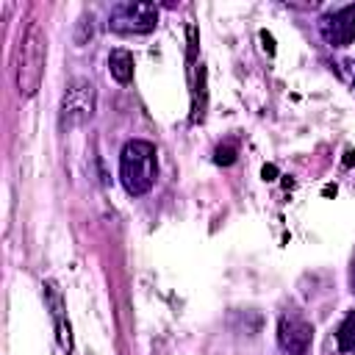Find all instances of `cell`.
<instances>
[{"mask_svg":"<svg viewBox=\"0 0 355 355\" xmlns=\"http://www.w3.org/2000/svg\"><path fill=\"white\" fill-rule=\"evenodd\" d=\"M158 178V153L155 144L133 139L119 153V180L130 197H141L153 189Z\"/></svg>","mask_w":355,"mask_h":355,"instance_id":"6da1fadb","label":"cell"},{"mask_svg":"<svg viewBox=\"0 0 355 355\" xmlns=\"http://www.w3.org/2000/svg\"><path fill=\"white\" fill-rule=\"evenodd\" d=\"M44 58H47V36L39 22H31L19 39L17 50V89L25 97H33L42 86L44 75Z\"/></svg>","mask_w":355,"mask_h":355,"instance_id":"7a4b0ae2","label":"cell"},{"mask_svg":"<svg viewBox=\"0 0 355 355\" xmlns=\"http://www.w3.org/2000/svg\"><path fill=\"white\" fill-rule=\"evenodd\" d=\"M158 25V6L147 0H125L111 8L108 28L114 33L130 36V33H150Z\"/></svg>","mask_w":355,"mask_h":355,"instance_id":"3957f363","label":"cell"},{"mask_svg":"<svg viewBox=\"0 0 355 355\" xmlns=\"http://www.w3.org/2000/svg\"><path fill=\"white\" fill-rule=\"evenodd\" d=\"M94 105H97V92L86 78H75L64 97H61V125L64 128H75L83 125L86 119L94 116Z\"/></svg>","mask_w":355,"mask_h":355,"instance_id":"277c9868","label":"cell"},{"mask_svg":"<svg viewBox=\"0 0 355 355\" xmlns=\"http://www.w3.org/2000/svg\"><path fill=\"white\" fill-rule=\"evenodd\" d=\"M313 338V327L297 316V313H283L277 322V344L286 355H305Z\"/></svg>","mask_w":355,"mask_h":355,"instance_id":"5b68a950","label":"cell"},{"mask_svg":"<svg viewBox=\"0 0 355 355\" xmlns=\"http://www.w3.org/2000/svg\"><path fill=\"white\" fill-rule=\"evenodd\" d=\"M319 33L333 47H347L355 39V3L338 11H330L319 19Z\"/></svg>","mask_w":355,"mask_h":355,"instance_id":"8992f818","label":"cell"},{"mask_svg":"<svg viewBox=\"0 0 355 355\" xmlns=\"http://www.w3.org/2000/svg\"><path fill=\"white\" fill-rule=\"evenodd\" d=\"M44 294H47L50 313H53V319H55V330H58L61 349L69 355V352H72V333H69V322L64 319V300H61V291H58L55 283H47V286H44Z\"/></svg>","mask_w":355,"mask_h":355,"instance_id":"52a82bcc","label":"cell"},{"mask_svg":"<svg viewBox=\"0 0 355 355\" xmlns=\"http://www.w3.org/2000/svg\"><path fill=\"white\" fill-rule=\"evenodd\" d=\"M108 72L114 80L119 83H130L133 80V55L125 47H116L108 53Z\"/></svg>","mask_w":355,"mask_h":355,"instance_id":"ba28073f","label":"cell"},{"mask_svg":"<svg viewBox=\"0 0 355 355\" xmlns=\"http://www.w3.org/2000/svg\"><path fill=\"white\" fill-rule=\"evenodd\" d=\"M336 341H338V349H341V352L355 355V311H349V313L344 316V322L338 324Z\"/></svg>","mask_w":355,"mask_h":355,"instance_id":"9c48e42d","label":"cell"},{"mask_svg":"<svg viewBox=\"0 0 355 355\" xmlns=\"http://www.w3.org/2000/svg\"><path fill=\"white\" fill-rule=\"evenodd\" d=\"M233 153H236L233 147H219V150H216V161H219V164H230V161H233Z\"/></svg>","mask_w":355,"mask_h":355,"instance_id":"30bf717a","label":"cell"},{"mask_svg":"<svg viewBox=\"0 0 355 355\" xmlns=\"http://www.w3.org/2000/svg\"><path fill=\"white\" fill-rule=\"evenodd\" d=\"M272 175H275V166H263V178H269V180H272Z\"/></svg>","mask_w":355,"mask_h":355,"instance_id":"8fae6325","label":"cell"}]
</instances>
